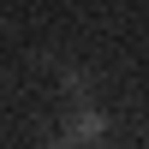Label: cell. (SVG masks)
I'll return each mask as SVG.
<instances>
[{
  "label": "cell",
  "mask_w": 149,
  "mask_h": 149,
  "mask_svg": "<svg viewBox=\"0 0 149 149\" xmlns=\"http://www.w3.org/2000/svg\"><path fill=\"white\" fill-rule=\"evenodd\" d=\"M66 137L78 143V149H84V143H102V137H107V119L95 113V107H78V113H72V125H66Z\"/></svg>",
  "instance_id": "cell-1"
},
{
  "label": "cell",
  "mask_w": 149,
  "mask_h": 149,
  "mask_svg": "<svg viewBox=\"0 0 149 149\" xmlns=\"http://www.w3.org/2000/svg\"><path fill=\"white\" fill-rule=\"evenodd\" d=\"M54 149H78V143H72V137H60V143H54Z\"/></svg>",
  "instance_id": "cell-2"
}]
</instances>
